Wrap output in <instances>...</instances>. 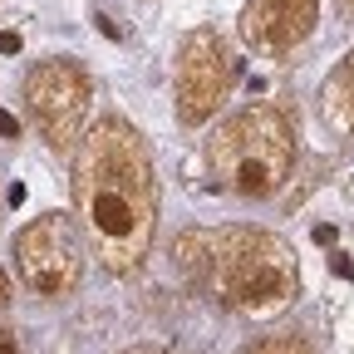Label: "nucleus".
Segmentation results:
<instances>
[{
    "mask_svg": "<svg viewBox=\"0 0 354 354\" xmlns=\"http://www.w3.org/2000/svg\"><path fill=\"white\" fill-rule=\"evenodd\" d=\"M84 236L74 232V221L59 212H44L35 216L30 227H20L10 256H15V271L20 286L39 300H64L79 290L84 281Z\"/></svg>",
    "mask_w": 354,
    "mask_h": 354,
    "instance_id": "20e7f679",
    "label": "nucleus"
},
{
    "mask_svg": "<svg viewBox=\"0 0 354 354\" xmlns=\"http://www.w3.org/2000/svg\"><path fill=\"white\" fill-rule=\"evenodd\" d=\"M123 354H138V349H123Z\"/></svg>",
    "mask_w": 354,
    "mask_h": 354,
    "instance_id": "2eb2a0df",
    "label": "nucleus"
},
{
    "mask_svg": "<svg viewBox=\"0 0 354 354\" xmlns=\"http://www.w3.org/2000/svg\"><path fill=\"white\" fill-rule=\"evenodd\" d=\"M339 6H344V10H349V15H354V0H339Z\"/></svg>",
    "mask_w": 354,
    "mask_h": 354,
    "instance_id": "4468645a",
    "label": "nucleus"
},
{
    "mask_svg": "<svg viewBox=\"0 0 354 354\" xmlns=\"http://www.w3.org/2000/svg\"><path fill=\"white\" fill-rule=\"evenodd\" d=\"M0 354H20V344H15V330H0Z\"/></svg>",
    "mask_w": 354,
    "mask_h": 354,
    "instance_id": "9b49d317",
    "label": "nucleus"
},
{
    "mask_svg": "<svg viewBox=\"0 0 354 354\" xmlns=\"http://www.w3.org/2000/svg\"><path fill=\"white\" fill-rule=\"evenodd\" d=\"M320 118L339 143H354V50L320 84Z\"/></svg>",
    "mask_w": 354,
    "mask_h": 354,
    "instance_id": "6e6552de",
    "label": "nucleus"
},
{
    "mask_svg": "<svg viewBox=\"0 0 354 354\" xmlns=\"http://www.w3.org/2000/svg\"><path fill=\"white\" fill-rule=\"evenodd\" d=\"M241 354H315V349H310L305 339H295V335H276V339H261V344H251Z\"/></svg>",
    "mask_w": 354,
    "mask_h": 354,
    "instance_id": "1a4fd4ad",
    "label": "nucleus"
},
{
    "mask_svg": "<svg viewBox=\"0 0 354 354\" xmlns=\"http://www.w3.org/2000/svg\"><path fill=\"white\" fill-rule=\"evenodd\" d=\"M0 133H6V138H15V133H20V128H15V118H10V113H0Z\"/></svg>",
    "mask_w": 354,
    "mask_h": 354,
    "instance_id": "ddd939ff",
    "label": "nucleus"
},
{
    "mask_svg": "<svg viewBox=\"0 0 354 354\" xmlns=\"http://www.w3.org/2000/svg\"><path fill=\"white\" fill-rule=\"evenodd\" d=\"M88 99H94V84H88L84 64H74V59H39L25 74V109L39 128V138L55 153L79 148Z\"/></svg>",
    "mask_w": 354,
    "mask_h": 354,
    "instance_id": "39448f33",
    "label": "nucleus"
},
{
    "mask_svg": "<svg viewBox=\"0 0 354 354\" xmlns=\"http://www.w3.org/2000/svg\"><path fill=\"white\" fill-rule=\"evenodd\" d=\"M295 167V128L276 104H251L216 123L207 138V172L236 197H271Z\"/></svg>",
    "mask_w": 354,
    "mask_h": 354,
    "instance_id": "7ed1b4c3",
    "label": "nucleus"
},
{
    "mask_svg": "<svg viewBox=\"0 0 354 354\" xmlns=\"http://www.w3.org/2000/svg\"><path fill=\"white\" fill-rule=\"evenodd\" d=\"M172 261L202 295L236 315H281L300 290V266L290 241L256 227H216L177 236Z\"/></svg>",
    "mask_w": 354,
    "mask_h": 354,
    "instance_id": "f03ea898",
    "label": "nucleus"
},
{
    "mask_svg": "<svg viewBox=\"0 0 354 354\" xmlns=\"http://www.w3.org/2000/svg\"><path fill=\"white\" fill-rule=\"evenodd\" d=\"M236 84V55L216 30H192L177 44V79H172V113L183 128H202Z\"/></svg>",
    "mask_w": 354,
    "mask_h": 354,
    "instance_id": "423d86ee",
    "label": "nucleus"
},
{
    "mask_svg": "<svg viewBox=\"0 0 354 354\" xmlns=\"http://www.w3.org/2000/svg\"><path fill=\"white\" fill-rule=\"evenodd\" d=\"M320 25V0H246L241 10V39L246 50L266 59H286L315 35Z\"/></svg>",
    "mask_w": 354,
    "mask_h": 354,
    "instance_id": "0eeeda50",
    "label": "nucleus"
},
{
    "mask_svg": "<svg viewBox=\"0 0 354 354\" xmlns=\"http://www.w3.org/2000/svg\"><path fill=\"white\" fill-rule=\"evenodd\" d=\"M20 50V35L15 30H0V55H15Z\"/></svg>",
    "mask_w": 354,
    "mask_h": 354,
    "instance_id": "9d476101",
    "label": "nucleus"
},
{
    "mask_svg": "<svg viewBox=\"0 0 354 354\" xmlns=\"http://www.w3.org/2000/svg\"><path fill=\"white\" fill-rule=\"evenodd\" d=\"M74 216L104 271H138L158 232V177L143 133L123 118H99L74 148Z\"/></svg>",
    "mask_w": 354,
    "mask_h": 354,
    "instance_id": "f257e3e1",
    "label": "nucleus"
},
{
    "mask_svg": "<svg viewBox=\"0 0 354 354\" xmlns=\"http://www.w3.org/2000/svg\"><path fill=\"white\" fill-rule=\"evenodd\" d=\"M10 295H15V290H10V281H6V271H0V310H6V305H10Z\"/></svg>",
    "mask_w": 354,
    "mask_h": 354,
    "instance_id": "f8f14e48",
    "label": "nucleus"
}]
</instances>
